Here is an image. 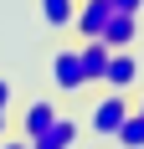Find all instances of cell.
Masks as SVG:
<instances>
[{
    "instance_id": "cell-1",
    "label": "cell",
    "mask_w": 144,
    "mask_h": 149,
    "mask_svg": "<svg viewBox=\"0 0 144 149\" xmlns=\"http://www.w3.org/2000/svg\"><path fill=\"white\" fill-rule=\"evenodd\" d=\"M129 108H134V98H129V93L103 88V98H93V113H87L93 134H98V139H113V134H118V123L129 118Z\"/></svg>"
},
{
    "instance_id": "cell-2",
    "label": "cell",
    "mask_w": 144,
    "mask_h": 149,
    "mask_svg": "<svg viewBox=\"0 0 144 149\" xmlns=\"http://www.w3.org/2000/svg\"><path fill=\"white\" fill-rule=\"evenodd\" d=\"M52 88L57 93H82L87 88V67H82V46L77 41L52 52Z\"/></svg>"
},
{
    "instance_id": "cell-3",
    "label": "cell",
    "mask_w": 144,
    "mask_h": 149,
    "mask_svg": "<svg viewBox=\"0 0 144 149\" xmlns=\"http://www.w3.org/2000/svg\"><path fill=\"white\" fill-rule=\"evenodd\" d=\"M57 113L62 108L52 103V98H26V103H21V118H15V134L26 139V144H41L46 129L57 123Z\"/></svg>"
},
{
    "instance_id": "cell-4",
    "label": "cell",
    "mask_w": 144,
    "mask_h": 149,
    "mask_svg": "<svg viewBox=\"0 0 144 149\" xmlns=\"http://www.w3.org/2000/svg\"><path fill=\"white\" fill-rule=\"evenodd\" d=\"M144 77V62L134 57V46H124V52H113L108 57V67H103V82L98 88H118V93H134Z\"/></svg>"
},
{
    "instance_id": "cell-5",
    "label": "cell",
    "mask_w": 144,
    "mask_h": 149,
    "mask_svg": "<svg viewBox=\"0 0 144 149\" xmlns=\"http://www.w3.org/2000/svg\"><path fill=\"white\" fill-rule=\"evenodd\" d=\"M108 15H113V0H77V15H72V36H77V41H87V36H103Z\"/></svg>"
},
{
    "instance_id": "cell-6",
    "label": "cell",
    "mask_w": 144,
    "mask_h": 149,
    "mask_svg": "<svg viewBox=\"0 0 144 149\" xmlns=\"http://www.w3.org/2000/svg\"><path fill=\"white\" fill-rule=\"evenodd\" d=\"M144 26H139V15L134 10H113L108 15V26H103V41L113 46V52H124V46H139Z\"/></svg>"
},
{
    "instance_id": "cell-7",
    "label": "cell",
    "mask_w": 144,
    "mask_h": 149,
    "mask_svg": "<svg viewBox=\"0 0 144 149\" xmlns=\"http://www.w3.org/2000/svg\"><path fill=\"white\" fill-rule=\"evenodd\" d=\"M82 46V67H87V88H98L103 82V67H108V57H113V46L103 41V36H87V41H77Z\"/></svg>"
},
{
    "instance_id": "cell-8",
    "label": "cell",
    "mask_w": 144,
    "mask_h": 149,
    "mask_svg": "<svg viewBox=\"0 0 144 149\" xmlns=\"http://www.w3.org/2000/svg\"><path fill=\"white\" fill-rule=\"evenodd\" d=\"M77 134H82V123L67 118V113H57V123L46 129V139H41L36 149H67V144H77Z\"/></svg>"
},
{
    "instance_id": "cell-9",
    "label": "cell",
    "mask_w": 144,
    "mask_h": 149,
    "mask_svg": "<svg viewBox=\"0 0 144 149\" xmlns=\"http://www.w3.org/2000/svg\"><path fill=\"white\" fill-rule=\"evenodd\" d=\"M72 15H77V0H41V21L52 31H72Z\"/></svg>"
},
{
    "instance_id": "cell-10",
    "label": "cell",
    "mask_w": 144,
    "mask_h": 149,
    "mask_svg": "<svg viewBox=\"0 0 144 149\" xmlns=\"http://www.w3.org/2000/svg\"><path fill=\"white\" fill-rule=\"evenodd\" d=\"M118 144H129V149H144V113H139V108H129V118H124V123H118Z\"/></svg>"
},
{
    "instance_id": "cell-11",
    "label": "cell",
    "mask_w": 144,
    "mask_h": 149,
    "mask_svg": "<svg viewBox=\"0 0 144 149\" xmlns=\"http://www.w3.org/2000/svg\"><path fill=\"white\" fill-rule=\"evenodd\" d=\"M113 10H134V15H144V0H113Z\"/></svg>"
},
{
    "instance_id": "cell-12",
    "label": "cell",
    "mask_w": 144,
    "mask_h": 149,
    "mask_svg": "<svg viewBox=\"0 0 144 149\" xmlns=\"http://www.w3.org/2000/svg\"><path fill=\"white\" fill-rule=\"evenodd\" d=\"M0 108H10V77H0Z\"/></svg>"
},
{
    "instance_id": "cell-13",
    "label": "cell",
    "mask_w": 144,
    "mask_h": 149,
    "mask_svg": "<svg viewBox=\"0 0 144 149\" xmlns=\"http://www.w3.org/2000/svg\"><path fill=\"white\" fill-rule=\"evenodd\" d=\"M10 134V108H0V139Z\"/></svg>"
},
{
    "instance_id": "cell-14",
    "label": "cell",
    "mask_w": 144,
    "mask_h": 149,
    "mask_svg": "<svg viewBox=\"0 0 144 149\" xmlns=\"http://www.w3.org/2000/svg\"><path fill=\"white\" fill-rule=\"evenodd\" d=\"M134 108H139V113H144V93H139V98H134Z\"/></svg>"
}]
</instances>
